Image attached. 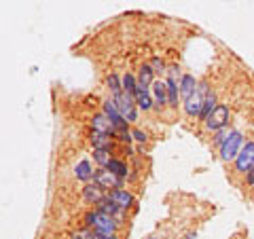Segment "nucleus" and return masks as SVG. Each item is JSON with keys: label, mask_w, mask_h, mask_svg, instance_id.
<instances>
[{"label": "nucleus", "mask_w": 254, "mask_h": 239, "mask_svg": "<svg viewBox=\"0 0 254 239\" xmlns=\"http://www.w3.org/2000/svg\"><path fill=\"white\" fill-rule=\"evenodd\" d=\"M108 197L113 199V201H115V203H117L121 210H127V208H129V205L133 203V197H131L129 193H127V190H121V188H115V190H113V193H110Z\"/></svg>", "instance_id": "ddd939ff"}, {"label": "nucleus", "mask_w": 254, "mask_h": 239, "mask_svg": "<svg viewBox=\"0 0 254 239\" xmlns=\"http://www.w3.org/2000/svg\"><path fill=\"white\" fill-rule=\"evenodd\" d=\"M98 239H117V235H95Z\"/></svg>", "instance_id": "cd10ccee"}, {"label": "nucleus", "mask_w": 254, "mask_h": 239, "mask_svg": "<svg viewBox=\"0 0 254 239\" xmlns=\"http://www.w3.org/2000/svg\"><path fill=\"white\" fill-rule=\"evenodd\" d=\"M229 133H231V131H229L227 127H225V129H218V133H216V138H214V142H216L218 146H222V142L229 138Z\"/></svg>", "instance_id": "393cba45"}, {"label": "nucleus", "mask_w": 254, "mask_h": 239, "mask_svg": "<svg viewBox=\"0 0 254 239\" xmlns=\"http://www.w3.org/2000/svg\"><path fill=\"white\" fill-rule=\"evenodd\" d=\"M104 115L110 119V123L115 125V129H127V119L121 113H119L115 100H108L106 104H104Z\"/></svg>", "instance_id": "6e6552de"}, {"label": "nucleus", "mask_w": 254, "mask_h": 239, "mask_svg": "<svg viewBox=\"0 0 254 239\" xmlns=\"http://www.w3.org/2000/svg\"><path fill=\"white\" fill-rule=\"evenodd\" d=\"M136 102H138V106L142 110H150L153 108V100H150V93L146 87H138V91H136Z\"/></svg>", "instance_id": "f3484780"}, {"label": "nucleus", "mask_w": 254, "mask_h": 239, "mask_svg": "<svg viewBox=\"0 0 254 239\" xmlns=\"http://www.w3.org/2000/svg\"><path fill=\"white\" fill-rule=\"evenodd\" d=\"M108 87L113 89V93H115V95L123 91V83H119V78H117L115 74H110V76H108Z\"/></svg>", "instance_id": "5701e85b"}, {"label": "nucleus", "mask_w": 254, "mask_h": 239, "mask_svg": "<svg viewBox=\"0 0 254 239\" xmlns=\"http://www.w3.org/2000/svg\"><path fill=\"white\" fill-rule=\"evenodd\" d=\"M93 159L98 161L102 167H106L113 159H110V150H93Z\"/></svg>", "instance_id": "4be33fe9"}, {"label": "nucleus", "mask_w": 254, "mask_h": 239, "mask_svg": "<svg viewBox=\"0 0 254 239\" xmlns=\"http://www.w3.org/2000/svg\"><path fill=\"white\" fill-rule=\"evenodd\" d=\"M131 135H133V140H138V142H146V133L140 131V129H133Z\"/></svg>", "instance_id": "bb28decb"}, {"label": "nucleus", "mask_w": 254, "mask_h": 239, "mask_svg": "<svg viewBox=\"0 0 254 239\" xmlns=\"http://www.w3.org/2000/svg\"><path fill=\"white\" fill-rule=\"evenodd\" d=\"M216 106H218V104H216V95L208 93V95H205V104H203V110H201L199 119H203V121H205V119H208V117L214 113V108H216Z\"/></svg>", "instance_id": "6ab92c4d"}, {"label": "nucleus", "mask_w": 254, "mask_h": 239, "mask_svg": "<svg viewBox=\"0 0 254 239\" xmlns=\"http://www.w3.org/2000/svg\"><path fill=\"white\" fill-rule=\"evenodd\" d=\"M229 123V108L225 104H218L214 108V113L205 119V127L212 131H218V129H225Z\"/></svg>", "instance_id": "39448f33"}, {"label": "nucleus", "mask_w": 254, "mask_h": 239, "mask_svg": "<svg viewBox=\"0 0 254 239\" xmlns=\"http://www.w3.org/2000/svg\"><path fill=\"white\" fill-rule=\"evenodd\" d=\"M93 131H100V133H108V135H115V125L110 123V119L106 115H95L93 117Z\"/></svg>", "instance_id": "9d476101"}, {"label": "nucleus", "mask_w": 254, "mask_h": 239, "mask_svg": "<svg viewBox=\"0 0 254 239\" xmlns=\"http://www.w3.org/2000/svg\"><path fill=\"white\" fill-rule=\"evenodd\" d=\"M150 68H153L155 72H163V70H165V63L159 60V58H155V60H150Z\"/></svg>", "instance_id": "a878e982"}, {"label": "nucleus", "mask_w": 254, "mask_h": 239, "mask_svg": "<svg viewBox=\"0 0 254 239\" xmlns=\"http://www.w3.org/2000/svg\"><path fill=\"white\" fill-rule=\"evenodd\" d=\"M252 167H254V142H246L235 159V170L246 174V172H250Z\"/></svg>", "instance_id": "423d86ee"}, {"label": "nucleus", "mask_w": 254, "mask_h": 239, "mask_svg": "<svg viewBox=\"0 0 254 239\" xmlns=\"http://www.w3.org/2000/svg\"><path fill=\"white\" fill-rule=\"evenodd\" d=\"M106 170L108 172H113V174H117V176H127V165L123 163V161H119V159H113L108 165H106Z\"/></svg>", "instance_id": "412c9836"}, {"label": "nucleus", "mask_w": 254, "mask_h": 239, "mask_svg": "<svg viewBox=\"0 0 254 239\" xmlns=\"http://www.w3.org/2000/svg\"><path fill=\"white\" fill-rule=\"evenodd\" d=\"M85 220L89 227H93L95 235H115V231H117V220L113 216H108V214L100 212V210L87 214Z\"/></svg>", "instance_id": "f257e3e1"}, {"label": "nucleus", "mask_w": 254, "mask_h": 239, "mask_svg": "<svg viewBox=\"0 0 254 239\" xmlns=\"http://www.w3.org/2000/svg\"><path fill=\"white\" fill-rule=\"evenodd\" d=\"M91 144H93V150H110V146H113V135L93 131L91 133Z\"/></svg>", "instance_id": "9b49d317"}, {"label": "nucleus", "mask_w": 254, "mask_h": 239, "mask_svg": "<svg viewBox=\"0 0 254 239\" xmlns=\"http://www.w3.org/2000/svg\"><path fill=\"white\" fill-rule=\"evenodd\" d=\"M208 93H210V91L205 89V85H201L199 89H197L193 95H190L189 100H185V110H187V115L199 117L201 110H203V104H205V95H208Z\"/></svg>", "instance_id": "20e7f679"}, {"label": "nucleus", "mask_w": 254, "mask_h": 239, "mask_svg": "<svg viewBox=\"0 0 254 239\" xmlns=\"http://www.w3.org/2000/svg\"><path fill=\"white\" fill-rule=\"evenodd\" d=\"M72 239H98V237H95V231L91 233L89 229H85V231H76V235Z\"/></svg>", "instance_id": "b1692460"}, {"label": "nucleus", "mask_w": 254, "mask_h": 239, "mask_svg": "<svg viewBox=\"0 0 254 239\" xmlns=\"http://www.w3.org/2000/svg\"><path fill=\"white\" fill-rule=\"evenodd\" d=\"M153 76H155V70L150 68V63H146V66H142V70H140V76H138V87H148L153 85L155 81H153Z\"/></svg>", "instance_id": "dca6fc26"}, {"label": "nucleus", "mask_w": 254, "mask_h": 239, "mask_svg": "<svg viewBox=\"0 0 254 239\" xmlns=\"http://www.w3.org/2000/svg\"><path fill=\"white\" fill-rule=\"evenodd\" d=\"M150 91H153L155 104H159V106L168 104V83H163V81H155V83H153V87H150Z\"/></svg>", "instance_id": "f8f14e48"}, {"label": "nucleus", "mask_w": 254, "mask_h": 239, "mask_svg": "<svg viewBox=\"0 0 254 239\" xmlns=\"http://www.w3.org/2000/svg\"><path fill=\"white\" fill-rule=\"evenodd\" d=\"M93 170H91V165H89V161H81L76 165V170H74V176L78 178V180H89V178H93Z\"/></svg>", "instance_id": "a211bd4d"}, {"label": "nucleus", "mask_w": 254, "mask_h": 239, "mask_svg": "<svg viewBox=\"0 0 254 239\" xmlns=\"http://www.w3.org/2000/svg\"><path fill=\"white\" fill-rule=\"evenodd\" d=\"M123 91L136 98V91H138V81H136V78H133V74H129V72H127V74L123 76Z\"/></svg>", "instance_id": "aec40b11"}, {"label": "nucleus", "mask_w": 254, "mask_h": 239, "mask_svg": "<svg viewBox=\"0 0 254 239\" xmlns=\"http://www.w3.org/2000/svg\"><path fill=\"white\" fill-rule=\"evenodd\" d=\"M115 104L119 108V113L127 119V123H131V121H136V119H138V113H136V104H138V102H136L133 95L125 93V91L117 93L115 95Z\"/></svg>", "instance_id": "7ed1b4c3"}, {"label": "nucleus", "mask_w": 254, "mask_h": 239, "mask_svg": "<svg viewBox=\"0 0 254 239\" xmlns=\"http://www.w3.org/2000/svg\"><path fill=\"white\" fill-rule=\"evenodd\" d=\"M197 91V83H195V76H190V74H185V76H180V95L185 100H189L190 95H193Z\"/></svg>", "instance_id": "4468645a"}, {"label": "nucleus", "mask_w": 254, "mask_h": 239, "mask_svg": "<svg viewBox=\"0 0 254 239\" xmlns=\"http://www.w3.org/2000/svg\"><path fill=\"white\" fill-rule=\"evenodd\" d=\"M98 205H100V212H104V214H108V216H113V218H121V212L123 210L119 208V205L110 197H104Z\"/></svg>", "instance_id": "2eb2a0df"}, {"label": "nucleus", "mask_w": 254, "mask_h": 239, "mask_svg": "<svg viewBox=\"0 0 254 239\" xmlns=\"http://www.w3.org/2000/svg\"><path fill=\"white\" fill-rule=\"evenodd\" d=\"M242 148H244V135L240 131H231L229 138L222 142V146H220V157L225 159V161H233V159H237Z\"/></svg>", "instance_id": "f03ea898"}, {"label": "nucleus", "mask_w": 254, "mask_h": 239, "mask_svg": "<svg viewBox=\"0 0 254 239\" xmlns=\"http://www.w3.org/2000/svg\"><path fill=\"white\" fill-rule=\"evenodd\" d=\"M83 197H85L87 203H95V205H98L102 199H104V188H102L98 182H93V184H87L83 188Z\"/></svg>", "instance_id": "1a4fd4ad"}, {"label": "nucleus", "mask_w": 254, "mask_h": 239, "mask_svg": "<svg viewBox=\"0 0 254 239\" xmlns=\"http://www.w3.org/2000/svg\"><path fill=\"white\" fill-rule=\"evenodd\" d=\"M93 182H98L102 188H121L123 178L117 176V174H113V172H108L106 167H104V170H95Z\"/></svg>", "instance_id": "0eeeda50"}]
</instances>
